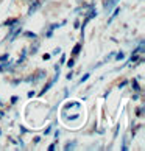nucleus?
Listing matches in <instances>:
<instances>
[{
	"instance_id": "f257e3e1",
	"label": "nucleus",
	"mask_w": 145,
	"mask_h": 151,
	"mask_svg": "<svg viewBox=\"0 0 145 151\" xmlns=\"http://www.w3.org/2000/svg\"><path fill=\"white\" fill-rule=\"evenodd\" d=\"M41 6V2H39V0H35V3L31 5L30 6V11H28V14H33V13H36V9Z\"/></svg>"
},
{
	"instance_id": "f03ea898",
	"label": "nucleus",
	"mask_w": 145,
	"mask_h": 151,
	"mask_svg": "<svg viewBox=\"0 0 145 151\" xmlns=\"http://www.w3.org/2000/svg\"><path fill=\"white\" fill-rule=\"evenodd\" d=\"M117 2H119V0H108V2L105 3V8H106V9H111V8H113Z\"/></svg>"
},
{
	"instance_id": "7ed1b4c3",
	"label": "nucleus",
	"mask_w": 145,
	"mask_h": 151,
	"mask_svg": "<svg viewBox=\"0 0 145 151\" xmlns=\"http://www.w3.org/2000/svg\"><path fill=\"white\" fill-rule=\"evenodd\" d=\"M16 22H17V19H11V20H6L3 25H6V27H13V25L16 24Z\"/></svg>"
},
{
	"instance_id": "20e7f679",
	"label": "nucleus",
	"mask_w": 145,
	"mask_h": 151,
	"mask_svg": "<svg viewBox=\"0 0 145 151\" xmlns=\"http://www.w3.org/2000/svg\"><path fill=\"white\" fill-rule=\"evenodd\" d=\"M80 48H81V45H80V44H78V45H76V47L74 48V55H76L78 52H80Z\"/></svg>"
},
{
	"instance_id": "39448f33",
	"label": "nucleus",
	"mask_w": 145,
	"mask_h": 151,
	"mask_svg": "<svg viewBox=\"0 0 145 151\" xmlns=\"http://www.w3.org/2000/svg\"><path fill=\"white\" fill-rule=\"evenodd\" d=\"M25 36H27V37H36L35 33H30V31H28V33H25Z\"/></svg>"
},
{
	"instance_id": "423d86ee",
	"label": "nucleus",
	"mask_w": 145,
	"mask_h": 151,
	"mask_svg": "<svg viewBox=\"0 0 145 151\" xmlns=\"http://www.w3.org/2000/svg\"><path fill=\"white\" fill-rule=\"evenodd\" d=\"M87 78H89V73H86L84 76H83V78H81V83H83V81H86V80H87Z\"/></svg>"
},
{
	"instance_id": "0eeeda50",
	"label": "nucleus",
	"mask_w": 145,
	"mask_h": 151,
	"mask_svg": "<svg viewBox=\"0 0 145 151\" xmlns=\"http://www.w3.org/2000/svg\"><path fill=\"white\" fill-rule=\"evenodd\" d=\"M117 59H123V53H119V55H117Z\"/></svg>"
},
{
	"instance_id": "6e6552de",
	"label": "nucleus",
	"mask_w": 145,
	"mask_h": 151,
	"mask_svg": "<svg viewBox=\"0 0 145 151\" xmlns=\"http://www.w3.org/2000/svg\"><path fill=\"white\" fill-rule=\"evenodd\" d=\"M53 150H55V145L52 143V145H50V147H48V151H53Z\"/></svg>"
}]
</instances>
